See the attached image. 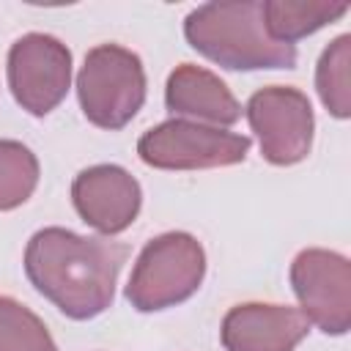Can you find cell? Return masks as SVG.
<instances>
[{
    "mask_svg": "<svg viewBox=\"0 0 351 351\" xmlns=\"http://www.w3.org/2000/svg\"><path fill=\"white\" fill-rule=\"evenodd\" d=\"M126 255V244L47 228L27 241L25 271L60 313L85 321L110 307Z\"/></svg>",
    "mask_w": 351,
    "mask_h": 351,
    "instance_id": "obj_1",
    "label": "cell"
},
{
    "mask_svg": "<svg viewBox=\"0 0 351 351\" xmlns=\"http://www.w3.org/2000/svg\"><path fill=\"white\" fill-rule=\"evenodd\" d=\"M189 44L225 69H291L293 44L266 33L263 3H208L186 16Z\"/></svg>",
    "mask_w": 351,
    "mask_h": 351,
    "instance_id": "obj_2",
    "label": "cell"
},
{
    "mask_svg": "<svg viewBox=\"0 0 351 351\" xmlns=\"http://www.w3.org/2000/svg\"><path fill=\"white\" fill-rule=\"evenodd\" d=\"M203 271V247L189 233H165L140 252L126 285V299L143 313L173 307L197 291Z\"/></svg>",
    "mask_w": 351,
    "mask_h": 351,
    "instance_id": "obj_3",
    "label": "cell"
},
{
    "mask_svg": "<svg viewBox=\"0 0 351 351\" xmlns=\"http://www.w3.org/2000/svg\"><path fill=\"white\" fill-rule=\"evenodd\" d=\"M82 112L101 129L126 126L145 99V74L134 52L118 44H101L88 52L77 77Z\"/></svg>",
    "mask_w": 351,
    "mask_h": 351,
    "instance_id": "obj_4",
    "label": "cell"
},
{
    "mask_svg": "<svg viewBox=\"0 0 351 351\" xmlns=\"http://www.w3.org/2000/svg\"><path fill=\"white\" fill-rule=\"evenodd\" d=\"M247 151H250V137L192 121H165L156 129L145 132L137 143L140 159L162 170L236 165L247 156Z\"/></svg>",
    "mask_w": 351,
    "mask_h": 351,
    "instance_id": "obj_5",
    "label": "cell"
},
{
    "mask_svg": "<svg viewBox=\"0 0 351 351\" xmlns=\"http://www.w3.org/2000/svg\"><path fill=\"white\" fill-rule=\"evenodd\" d=\"M71 52L52 36L30 33L8 52V85L14 99L33 115L52 112L69 90Z\"/></svg>",
    "mask_w": 351,
    "mask_h": 351,
    "instance_id": "obj_6",
    "label": "cell"
},
{
    "mask_svg": "<svg viewBox=\"0 0 351 351\" xmlns=\"http://www.w3.org/2000/svg\"><path fill=\"white\" fill-rule=\"evenodd\" d=\"M302 315L324 332L343 335L351 321V266L343 255L304 250L291 266Z\"/></svg>",
    "mask_w": 351,
    "mask_h": 351,
    "instance_id": "obj_7",
    "label": "cell"
},
{
    "mask_svg": "<svg viewBox=\"0 0 351 351\" xmlns=\"http://www.w3.org/2000/svg\"><path fill=\"white\" fill-rule=\"evenodd\" d=\"M252 132L271 165H293L307 156L313 140V110L296 88H263L247 104Z\"/></svg>",
    "mask_w": 351,
    "mask_h": 351,
    "instance_id": "obj_8",
    "label": "cell"
},
{
    "mask_svg": "<svg viewBox=\"0 0 351 351\" xmlns=\"http://www.w3.org/2000/svg\"><path fill=\"white\" fill-rule=\"evenodd\" d=\"M80 217L101 233H121L140 211V184L115 165L82 170L71 186Z\"/></svg>",
    "mask_w": 351,
    "mask_h": 351,
    "instance_id": "obj_9",
    "label": "cell"
},
{
    "mask_svg": "<svg viewBox=\"0 0 351 351\" xmlns=\"http://www.w3.org/2000/svg\"><path fill=\"white\" fill-rule=\"evenodd\" d=\"M310 321L302 310L282 304H239L222 321L228 351H293L307 335Z\"/></svg>",
    "mask_w": 351,
    "mask_h": 351,
    "instance_id": "obj_10",
    "label": "cell"
},
{
    "mask_svg": "<svg viewBox=\"0 0 351 351\" xmlns=\"http://www.w3.org/2000/svg\"><path fill=\"white\" fill-rule=\"evenodd\" d=\"M165 99L173 112L208 121L217 126H228L241 118V107L233 99V93L225 88V82L192 63H181L170 74Z\"/></svg>",
    "mask_w": 351,
    "mask_h": 351,
    "instance_id": "obj_11",
    "label": "cell"
},
{
    "mask_svg": "<svg viewBox=\"0 0 351 351\" xmlns=\"http://www.w3.org/2000/svg\"><path fill=\"white\" fill-rule=\"evenodd\" d=\"M346 11H348V3L329 5V3H285V0H280V3H263V25L274 41L291 44Z\"/></svg>",
    "mask_w": 351,
    "mask_h": 351,
    "instance_id": "obj_12",
    "label": "cell"
},
{
    "mask_svg": "<svg viewBox=\"0 0 351 351\" xmlns=\"http://www.w3.org/2000/svg\"><path fill=\"white\" fill-rule=\"evenodd\" d=\"M38 184V162L22 143L0 140V211L25 203Z\"/></svg>",
    "mask_w": 351,
    "mask_h": 351,
    "instance_id": "obj_13",
    "label": "cell"
},
{
    "mask_svg": "<svg viewBox=\"0 0 351 351\" xmlns=\"http://www.w3.org/2000/svg\"><path fill=\"white\" fill-rule=\"evenodd\" d=\"M0 351H58V346L27 307L0 296Z\"/></svg>",
    "mask_w": 351,
    "mask_h": 351,
    "instance_id": "obj_14",
    "label": "cell"
},
{
    "mask_svg": "<svg viewBox=\"0 0 351 351\" xmlns=\"http://www.w3.org/2000/svg\"><path fill=\"white\" fill-rule=\"evenodd\" d=\"M348 36H340L332 47L324 49L321 60H318V74H315V85L321 93V101L337 115V118H348Z\"/></svg>",
    "mask_w": 351,
    "mask_h": 351,
    "instance_id": "obj_15",
    "label": "cell"
}]
</instances>
